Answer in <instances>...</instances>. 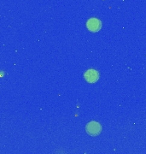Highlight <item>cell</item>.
Instances as JSON below:
<instances>
[{"label":"cell","instance_id":"obj_3","mask_svg":"<svg viewBox=\"0 0 146 154\" xmlns=\"http://www.w3.org/2000/svg\"><path fill=\"white\" fill-rule=\"evenodd\" d=\"M85 77H86L87 82L91 83L95 82L98 79V73L97 71H95V70H93V69H90L86 73Z\"/></svg>","mask_w":146,"mask_h":154},{"label":"cell","instance_id":"obj_2","mask_svg":"<svg viewBox=\"0 0 146 154\" xmlns=\"http://www.w3.org/2000/svg\"><path fill=\"white\" fill-rule=\"evenodd\" d=\"M87 28L92 32H97L101 28V22L95 18L90 19L87 22Z\"/></svg>","mask_w":146,"mask_h":154},{"label":"cell","instance_id":"obj_1","mask_svg":"<svg viewBox=\"0 0 146 154\" xmlns=\"http://www.w3.org/2000/svg\"><path fill=\"white\" fill-rule=\"evenodd\" d=\"M101 125L96 122H89L87 126V131L90 135H97L101 133Z\"/></svg>","mask_w":146,"mask_h":154}]
</instances>
